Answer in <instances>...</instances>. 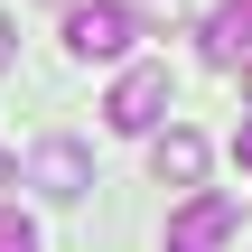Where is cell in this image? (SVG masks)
Here are the masks:
<instances>
[{
	"instance_id": "cell-1",
	"label": "cell",
	"mask_w": 252,
	"mask_h": 252,
	"mask_svg": "<svg viewBox=\"0 0 252 252\" xmlns=\"http://www.w3.org/2000/svg\"><path fill=\"white\" fill-rule=\"evenodd\" d=\"M131 37H140V9H131V0H75V9H65V47H75L84 65L131 56Z\"/></svg>"
},
{
	"instance_id": "cell-2",
	"label": "cell",
	"mask_w": 252,
	"mask_h": 252,
	"mask_svg": "<svg viewBox=\"0 0 252 252\" xmlns=\"http://www.w3.org/2000/svg\"><path fill=\"white\" fill-rule=\"evenodd\" d=\"M168 94H178V84H168V65H131V75L103 94V122L140 140V131H159V122H168Z\"/></svg>"
},
{
	"instance_id": "cell-3",
	"label": "cell",
	"mask_w": 252,
	"mask_h": 252,
	"mask_svg": "<svg viewBox=\"0 0 252 252\" xmlns=\"http://www.w3.org/2000/svg\"><path fill=\"white\" fill-rule=\"evenodd\" d=\"M28 187L56 196V206H75V196L94 187V150H84V140H37V150H28Z\"/></svg>"
},
{
	"instance_id": "cell-4",
	"label": "cell",
	"mask_w": 252,
	"mask_h": 252,
	"mask_svg": "<svg viewBox=\"0 0 252 252\" xmlns=\"http://www.w3.org/2000/svg\"><path fill=\"white\" fill-rule=\"evenodd\" d=\"M224 243H234V196L196 187V196L168 215V252H224Z\"/></svg>"
},
{
	"instance_id": "cell-5",
	"label": "cell",
	"mask_w": 252,
	"mask_h": 252,
	"mask_svg": "<svg viewBox=\"0 0 252 252\" xmlns=\"http://www.w3.org/2000/svg\"><path fill=\"white\" fill-rule=\"evenodd\" d=\"M150 178H159V187H196V178H206V131L168 122V131L150 140Z\"/></svg>"
},
{
	"instance_id": "cell-6",
	"label": "cell",
	"mask_w": 252,
	"mask_h": 252,
	"mask_svg": "<svg viewBox=\"0 0 252 252\" xmlns=\"http://www.w3.org/2000/svg\"><path fill=\"white\" fill-rule=\"evenodd\" d=\"M252 56V0H224L206 19V65H243Z\"/></svg>"
},
{
	"instance_id": "cell-7",
	"label": "cell",
	"mask_w": 252,
	"mask_h": 252,
	"mask_svg": "<svg viewBox=\"0 0 252 252\" xmlns=\"http://www.w3.org/2000/svg\"><path fill=\"white\" fill-rule=\"evenodd\" d=\"M0 252H37V224H28L19 206H0Z\"/></svg>"
},
{
	"instance_id": "cell-8",
	"label": "cell",
	"mask_w": 252,
	"mask_h": 252,
	"mask_svg": "<svg viewBox=\"0 0 252 252\" xmlns=\"http://www.w3.org/2000/svg\"><path fill=\"white\" fill-rule=\"evenodd\" d=\"M234 159H243V168H252V112H243V131H234Z\"/></svg>"
},
{
	"instance_id": "cell-9",
	"label": "cell",
	"mask_w": 252,
	"mask_h": 252,
	"mask_svg": "<svg viewBox=\"0 0 252 252\" xmlns=\"http://www.w3.org/2000/svg\"><path fill=\"white\" fill-rule=\"evenodd\" d=\"M9 56H19V47H9V19H0V65H9Z\"/></svg>"
},
{
	"instance_id": "cell-10",
	"label": "cell",
	"mask_w": 252,
	"mask_h": 252,
	"mask_svg": "<svg viewBox=\"0 0 252 252\" xmlns=\"http://www.w3.org/2000/svg\"><path fill=\"white\" fill-rule=\"evenodd\" d=\"M243 103H252V56H243Z\"/></svg>"
}]
</instances>
